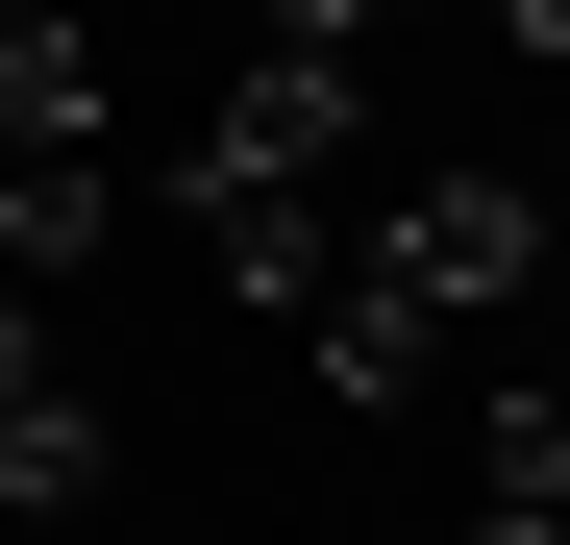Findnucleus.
Listing matches in <instances>:
<instances>
[{
  "label": "nucleus",
  "mask_w": 570,
  "mask_h": 545,
  "mask_svg": "<svg viewBox=\"0 0 570 545\" xmlns=\"http://www.w3.org/2000/svg\"><path fill=\"white\" fill-rule=\"evenodd\" d=\"M546 272H570V224H546Z\"/></svg>",
  "instance_id": "9b49d317"
},
{
  "label": "nucleus",
  "mask_w": 570,
  "mask_h": 545,
  "mask_svg": "<svg viewBox=\"0 0 570 545\" xmlns=\"http://www.w3.org/2000/svg\"><path fill=\"white\" fill-rule=\"evenodd\" d=\"M50 272H100V174H75V149H0V298H50Z\"/></svg>",
  "instance_id": "39448f33"
},
{
  "label": "nucleus",
  "mask_w": 570,
  "mask_h": 545,
  "mask_svg": "<svg viewBox=\"0 0 570 545\" xmlns=\"http://www.w3.org/2000/svg\"><path fill=\"white\" fill-rule=\"evenodd\" d=\"M521 298H546V199H521V174H422V199L323 272L298 347H323V397H446Z\"/></svg>",
  "instance_id": "f257e3e1"
},
{
  "label": "nucleus",
  "mask_w": 570,
  "mask_h": 545,
  "mask_svg": "<svg viewBox=\"0 0 570 545\" xmlns=\"http://www.w3.org/2000/svg\"><path fill=\"white\" fill-rule=\"evenodd\" d=\"M0 149H75V174H100V50H75V26H0Z\"/></svg>",
  "instance_id": "423d86ee"
},
{
  "label": "nucleus",
  "mask_w": 570,
  "mask_h": 545,
  "mask_svg": "<svg viewBox=\"0 0 570 545\" xmlns=\"http://www.w3.org/2000/svg\"><path fill=\"white\" fill-rule=\"evenodd\" d=\"M347 125H372V50H248L199 149H224V174H298V199H323V149H347Z\"/></svg>",
  "instance_id": "20e7f679"
},
{
  "label": "nucleus",
  "mask_w": 570,
  "mask_h": 545,
  "mask_svg": "<svg viewBox=\"0 0 570 545\" xmlns=\"http://www.w3.org/2000/svg\"><path fill=\"white\" fill-rule=\"evenodd\" d=\"M471 446H497V496H570V373H497Z\"/></svg>",
  "instance_id": "0eeeda50"
},
{
  "label": "nucleus",
  "mask_w": 570,
  "mask_h": 545,
  "mask_svg": "<svg viewBox=\"0 0 570 545\" xmlns=\"http://www.w3.org/2000/svg\"><path fill=\"white\" fill-rule=\"evenodd\" d=\"M372 26H397V0H273V50H372Z\"/></svg>",
  "instance_id": "6e6552de"
},
{
  "label": "nucleus",
  "mask_w": 570,
  "mask_h": 545,
  "mask_svg": "<svg viewBox=\"0 0 570 545\" xmlns=\"http://www.w3.org/2000/svg\"><path fill=\"white\" fill-rule=\"evenodd\" d=\"M0 26H75V0H0Z\"/></svg>",
  "instance_id": "9d476101"
},
{
  "label": "nucleus",
  "mask_w": 570,
  "mask_h": 545,
  "mask_svg": "<svg viewBox=\"0 0 570 545\" xmlns=\"http://www.w3.org/2000/svg\"><path fill=\"white\" fill-rule=\"evenodd\" d=\"M50 496H100V397H75L50 298H0V521H50Z\"/></svg>",
  "instance_id": "7ed1b4c3"
},
{
  "label": "nucleus",
  "mask_w": 570,
  "mask_h": 545,
  "mask_svg": "<svg viewBox=\"0 0 570 545\" xmlns=\"http://www.w3.org/2000/svg\"><path fill=\"white\" fill-rule=\"evenodd\" d=\"M446 545H570V496H497V521H446Z\"/></svg>",
  "instance_id": "1a4fd4ad"
},
{
  "label": "nucleus",
  "mask_w": 570,
  "mask_h": 545,
  "mask_svg": "<svg viewBox=\"0 0 570 545\" xmlns=\"http://www.w3.org/2000/svg\"><path fill=\"white\" fill-rule=\"evenodd\" d=\"M174 224H199V272H224L248 323H323V272H347L298 174H224V149H174Z\"/></svg>",
  "instance_id": "f03ea898"
}]
</instances>
